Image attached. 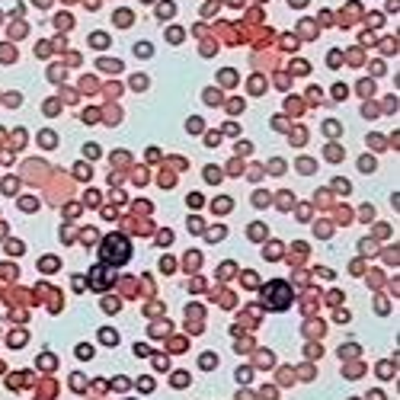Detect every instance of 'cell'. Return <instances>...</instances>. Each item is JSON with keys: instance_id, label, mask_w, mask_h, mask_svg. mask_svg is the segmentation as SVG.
<instances>
[{"instance_id": "1", "label": "cell", "mask_w": 400, "mask_h": 400, "mask_svg": "<svg viewBox=\"0 0 400 400\" xmlns=\"http://www.w3.org/2000/svg\"><path fill=\"white\" fill-rule=\"evenodd\" d=\"M129 241H125V237H109L106 243H103V259H106V263H113V266H122L125 263V259H129Z\"/></svg>"}, {"instance_id": "2", "label": "cell", "mask_w": 400, "mask_h": 400, "mask_svg": "<svg viewBox=\"0 0 400 400\" xmlns=\"http://www.w3.org/2000/svg\"><path fill=\"white\" fill-rule=\"evenodd\" d=\"M266 294H269V308H285L288 298H292V288L285 285V282H272L269 288H266Z\"/></svg>"}, {"instance_id": "3", "label": "cell", "mask_w": 400, "mask_h": 400, "mask_svg": "<svg viewBox=\"0 0 400 400\" xmlns=\"http://www.w3.org/2000/svg\"><path fill=\"white\" fill-rule=\"evenodd\" d=\"M90 285L97 288V292H103V288H109V272L103 269V266H97V269L90 272Z\"/></svg>"}]
</instances>
